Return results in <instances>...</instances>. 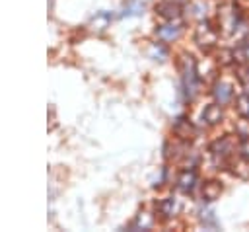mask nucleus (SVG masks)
Instances as JSON below:
<instances>
[{
	"mask_svg": "<svg viewBox=\"0 0 249 232\" xmlns=\"http://www.w3.org/2000/svg\"><path fill=\"white\" fill-rule=\"evenodd\" d=\"M212 96H214L216 103L226 105V103H230V101H231V97H233V88H231V84H228V82L220 80V82H216V84H214Z\"/></svg>",
	"mask_w": 249,
	"mask_h": 232,
	"instance_id": "nucleus-2",
	"label": "nucleus"
},
{
	"mask_svg": "<svg viewBox=\"0 0 249 232\" xmlns=\"http://www.w3.org/2000/svg\"><path fill=\"white\" fill-rule=\"evenodd\" d=\"M183 88L189 99H193L198 92V78H196V70H195V62L189 60L185 70H183Z\"/></svg>",
	"mask_w": 249,
	"mask_h": 232,
	"instance_id": "nucleus-1",
	"label": "nucleus"
},
{
	"mask_svg": "<svg viewBox=\"0 0 249 232\" xmlns=\"http://www.w3.org/2000/svg\"><path fill=\"white\" fill-rule=\"evenodd\" d=\"M179 189L181 191H185V193H189V191H193L195 189V185H196V174L193 172V170H185L181 175H179Z\"/></svg>",
	"mask_w": 249,
	"mask_h": 232,
	"instance_id": "nucleus-3",
	"label": "nucleus"
},
{
	"mask_svg": "<svg viewBox=\"0 0 249 232\" xmlns=\"http://www.w3.org/2000/svg\"><path fill=\"white\" fill-rule=\"evenodd\" d=\"M220 191H222L220 183H216V181H208V183L204 185V189H202V197H204L206 201H214V199H218Z\"/></svg>",
	"mask_w": 249,
	"mask_h": 232,
	"instance_id": "nucleus-6",
	"label": "nucleus"
},
{
	"mask_svg": "<svg viewBox=\"0 0 249 232\" xmlns=\"http://www.w3.org/2000/svg\"><path fill=\"white\" fill-rule=\"evenodd\" d=\"M235 109L243 119H249V96L247 94H243L235 99Z\"/></svg>",
	"mask_w": 249,
	"mask_h": 232,
	"instance_id": "nucleus-7",
	"label": "nucleus"
},
{
	"mask_svg": "<svg viewBox=\"0 0 249 232\" xmlns=\"http://www.w3.org/2000/svg\"><path fill=\"white\" fill-rule=\"evenodd\" d=\"M158 10H160V14L161 16H165V18H169V19H173V18H177L179 16V8L175 6V4H160L158 6Z\"/></svg>",
	"mask_w": 249,
	"mask_h": 232,
	"instance_id": "nucleus-9",
	"label": "nucleus"
},
{
	"mask_svg": "<svg viewBox=\"0 0 249 232\" xmlns=\"http://www.w3.org/2000/svg\"><path fill=\"white\" fill-rule=\"evenodd\" d=\"M179 31H181L179 25H175V23H167V25H160L156 33H158V37H160L161 41H173V39L179 37Z\"/></svg>",
	"mask_w": 249,
	"mask_h": 232,
	"instance_id": "nucleus-4",
	"label": "nucleus"
},
{
	"mask_svg": "<svg viewBox=\"0 0 249 232\" xmlns=\"http://www.w3.org/2000/svg\"><path fill=\"white\" fill-rule=\"evenodd\" d=\"M160 209H161V213H163L165 216H169V214H173V211H175V201H173V199H165Z\"/></svg>",
	"mask_w": 249,
	"mask_h": 232,
	"instance_id": "nucleus-10",
	"label": "nucleus"
},
{
	"mask_svg": "<svg viewBox=\"0 0 249 232\" xmlns=\"http://www.w3.org/2000/svg\"><path fill=\"white\" fill-rule=\"evenodd\" d=\"M212 152H214V154H220V156L230 154V152H231V142H230V138L216 140V142L212 144Z\"/></svg>",
	"mask_w": 249,
	"mask_h": 232,
	"instance_id": "nucleus-8",
	"label": "nucleus"
},
{
	"mask_svg": "<svg viewBox=\"0 0 249 232\" xmlns=\"http://www.w3.org/2000/svg\"><path fill=\"white\" fill-rule=\"evenodd\" d=\"M202 117H204V121L210 123V125L220 123V121H222V109H220V103H212V105L204 107Z\"/></svg>",
	"mask_w": 249,
	"mask_h": 232,
	"instance_id": "nucleus-5",
	"label": "nucleus"
}]
</instances>
